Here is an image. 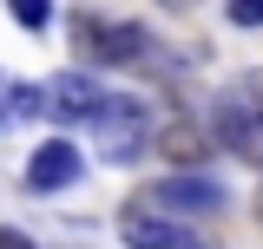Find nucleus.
<instances>
[{
	"label": "nucleus",
	"instance_id": "4",
	"mask_svg": "<svg viewBox=\"0 0 263 249\" xmlns=\"http://www.w3.org/2000/svg\"><path fill=\"white\" fill-rule=\"evenodd\" d=\"M152 197H158L164 210H178V217H217L230 203V190L204 171V164H191V171H164L158 184H152Z\"/></svg>",
	"mask_w": 263,
	"mask_h": 249
},
{
	"label": "nucleus",
	"instance_id": "7",
	"mask_svg": "<svg viewBox=\"0 0 263 249\" xmlns=\"http://www.w3.org/2000/svg\"><path fill=\"white\" fill-rule=\"evenodd\" d=\"M152 151L158 157H171V171H191V164H211V151H217V144H211V131H204V118H178V125H158V131H152Z\"/></svg>",
	"mask_w": 263,
	"mask_h": 249
},
{
	"label": "nucleus",
	"instance_id": "11",
	"mask_svg": "<svg viewBox=\"0 0 263 249\" xmlns=\"http://www.w3.org/2000/svg\"><path fill=\"white\" fill-rule=\"evenodd\" d=\"M158 7H197V0H158Z\"/></svg>",
	"mask_w": 263,
	"mask_h": 249
},
{
	"label": "nucleus",
	"instance_id": "10",
	"mask_svg": "<svg viewBox=\"0 0 263 249\" xmlns=\"http://www.w3.org/2000/svg\"><path fill=\"white\" fill-rule=\"evenodd\" d=\"M0 249H33L27 230H13V223H0Z\"/></svg>",
	"mask_w": 263,
	"mask_h": 249
},
{
	"label": "nucleus",
	"instance_id": "12",
	"mask_svg": "<svg viewBox=\"0 0 263 249\" xmlns=\"http://www.w3.org/2000/svg\"><path fill=\"white\" fill-rule=\"evenodd\" d=\"M257 217H263V190H257Z\"/></svg>",
	"mask_w": 263,
	"mask_h": 249
},
{
	"label": "nucleus",
	"instance_id": "5",
	"mask_svg": "<svg viewBox=\"0 0 263 249\" xmlns=\"http://www.w3.org/2000/svg\"><path fill=\"white\" fill-rule=\"evenodd\" d=\"M105 98H112V86H99L92 66H79V72H60V79L46 86V112L60 125H99Z\"/></svg>",
	"mask_w": 263,
	"mask_h": 249
},
{
	"label": "nucleus",
	"instance_id": "3",
	"mask_svg": "<svg viewBox=\"0 0 263 249\" xmlns=\"http://www.w3.org/2000/svg\"><path fill=\"white\" fill-rule=\"evenodd\" d=\"M119 236H125V249H217L211 236H197V230H191V217L164 210L152 190L125 197V210H119Z\"/></svg>",
	"mask_w": 263,
	"mask_h": 249
},
{
	"label": "nucleus",
	"instance_id": "13",
	"mask_svg": "<svg viewBox=\"0 0 263 249\" xmlns=\"http://www.w3.org/2000/svg\"><path fill=\"white\" fill-rule=\"evenodd\" d=\"M0 118H7V112H0Z\"/></svg>",
	"mask_w": 263,
	"mask_h": 249
},
{
	"label": "nucleus",
	"instance_id": "1",
	"mask_svg": "<svg viewBox=\"0 0 263 249\" xmlns=\"http://www.w3.org/2000/svg\"><path fill=\"white\" fill-rule=\"evenodd\" d=\"M204 131H211L217 151L257 157V164H263V72H237L224 92H211V105H204Z\"/></svg>",
	"mask_w": 263,
	"mask_h": 249
},
{
	"label": "nucleus",
	"instance_id": "2",
	"mask_svg": "<svg viewBox=\"0 0 263 249\" xmlns=\"http://www.w3.org/2000/svg\"><path fill=\"white\" fill-rule=\"evenodd\" d=\"M72 53H79V66H138L158 53V39L138 27V20H99V13H72Z\"/></svg>",
	"mask_w": 263,
	"mask_h": 249
},
{
	"label": "nucleus",
	"instance_id": "9",
	"mask_svg": "<svg viewBox=\"0 0 263 249\" xmlns=\"http://www.w3.org/2000/svg\"><path fill=\"white\" fill-rule=\"evenodd\" d=\"M224 20L230 27H263V0H224Z\"/></svg>",
	"mask_w": 263,
	"mask_h": 249
},
{
	"label": "nucleus",
	"instance_id": "6",
	"mask_svg": "<svg viewBox=\"0 0 263 249\" xmlns=\"http://www.w3.org/2000/svg\"><path fill=\"white\" fill-rule=\"evenodd\" d=\"M79 177H86V151H79L72 138H46V144L27 157V190L33 197H60V190H72Z\"/></svg>",
	"mask_w": 263,
	"mask_h": 249
},
{
	"label": "nucleus",
	"instance_id": "8",
	"mask_svg": "<svg viewBox=\"0 0 263 249\" xmlns=\"http://www.w3.org/2000/svg\"><path fill=\"white\" fill-rule=\"evenodd\" d=\"M7 7H13V20H20L27 33H46V27H53V0H7Z\"/></svg>",
	"mask_w": 263,
	"mask_h": 249
}]
</instances>
